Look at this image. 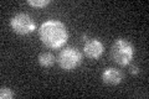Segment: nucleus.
<instances>
[{
	"mask_svg": "<svg viewBox=\"0 0 149 99\" xmlns=\"http://www.w3.org/2000/svg\"><path fill=\"white\" fill-rule=\"evenodd\" d=\"M39 37L47 48H60L67 42L68 30L62 21L50 19L41 24Z\"/></svg>",
	"mask_w": 149,
	"mask_h": 99,
	"instance_id": "f257e3e1",
	"label": "nucleus"
},
{
	"mask_svg": "<svg viewBox=\"0 0 149 99\" xmlns=\"http://www.w3.org/2000/svg\"><path fill=\"white\" fill-rule=\"evenodd\" d=\"M111 57L119 66H128L134 57V46L127 39L118 37L111 47Z\"/></svg>",
	"mask_w": 149,
	"mask_h": 99,
	"instance_id": "f03ea898",
	"label": "nucleus"
},
{
	"mask_svg": "<svg viewBox=\"0 0 149 99\" xmlns=\"http://www.w3.org/2000/svg\"><path fill=\"white\" fill-rule=\"evenodd\" d=\"M56 62L60 66V68L70 72V71L76 69L82 62V55L76 47H65L60 51V53L56 57Z\"/></svg>",
	"mask_w": 149,
	"mask_h": 99,
	"instance_id": "7ed1b4c3",
	"label": "nucleus"
},
{
	"mask_svg": "<svg viewBox=\"0 0 149 99\" xmlns=\"http://www.w3.org/2000/svg\"><path fill=\"white\" fill-rule=\"evenodd\" d=\"M10 26L13 31L17 35H29L36 29L32 17L26 12H19L14 15L10 20Z\"/></svg>",
	"mask_w": 149,
	"mask_h": 99,
	"instance_id": "20e7f679",
	"label": "nucleus"
},
{
	"mask_svg": "<svg viewBox=\"0 0 149 99\" xmlns=\"http://www.w3.org/2000/svg\"><path fill=\"white\" fill-rule=\"evenodd\" d=\"M103 50L104 46L98 39H88L83 46V52H85L86 57L91 60H98L103 55Z\"/></svg>",
	"mask_w": 149,
	"mask_h": 99,
	"instance_id": "39448f33",
	"label": "nucleus"
},
{
	"mask_svg": "<svg viewBox=\"0 0 149 99\" xmlns=\"http://www.w3.org/2000/svg\"><path fill=\"white\" fill-rule=\"evenodd\" d=\"M102 81L108 86H117L123 81V73L114 67H108L102 72Z\"/></svg>",
	"mask_w": 149,
	"mask_h": 99,
	"instance_id": "423d86ee",
	"label": "nucleus"
},
{
	"mask_svg": "<svg viewBox=\"0 0 149 99\" xmlns=\"http://www.w3.org/2000/svg\"><path fill=\"white\" fill-rule=\"evenodd\" d=\"M37 61H39V64L42 68H50V67H52V66L55 64L56 58L51 52H42V53L39 55Z\"/></svg>",
	"mask_w": 149,
	"mask_h": 99,
	"instance_id": "0eeeda50",
	"label": "nucleus"
},
{
	"mask_svg": "<svg viewBox=\"0 0 149 99\" xmlns=\"http://www.w3.org/2000/svg\"><path fill=\"white\" fill-rule=\"evenodd\" d=\"M51 1L50 0H27V4L32 8H37V9H42L45 6H47Z\"/></svg>",
	"mask_w": 149,
	"mask_h": 99,
	"instance_id": "6e6552de",
	"label": "nucleus"
},
{
	"mask_svg": "<svg viewBox=\"0 0 149 99\" xmlns=\"http://www.w3.org/2000/svg\"><path fill=\"white\" fill-rule=\"evenodd\" d=\"M14 97V92L9 87H1L0 89V98L1 99H11Z\"/></svg>",
	"mask_w": 149,
	"mask_h": 99,
	"instance_id": "1a4fd4ad",
	"label": "nucleus"
},
{
	"mask_svg": "<svg viewBox=\"0 0 149 99\" xmlns=\"http://www.w3.org/2000/svg\"><path fill=\"white\" fill-rule=\"evenodd\" d=\"M129 73L130 74H138L139 73V67L137 64H130L129 66Z\"/></svg>",
	"mask_w": 149,
	"mask_h": 99,
	"instance_id": "9d476101",
	"label": "nucleus"
}]
</instances>
